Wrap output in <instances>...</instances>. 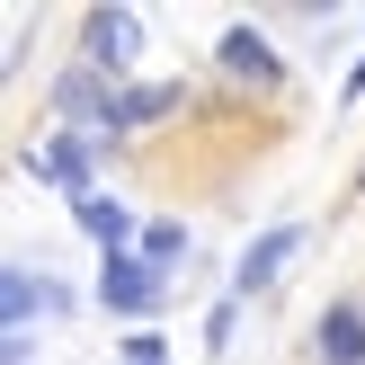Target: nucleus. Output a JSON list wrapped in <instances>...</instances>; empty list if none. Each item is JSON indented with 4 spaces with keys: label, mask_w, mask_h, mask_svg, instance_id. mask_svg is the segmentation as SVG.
<instances>
[{
    "label": "nucleus",
    "mask_w": 365,
    "mask_h": 365,
    "mask_svg": "<svg viewBox=\"0 0 365 365\" xmlns=\"http://www.w3.org/2000/svg\"><path fill=\"white\" fill-rule=\"evenodd\" d=\"M98 303L125 312V321H152L160 303H170V277H160L152 259H134V250H116V259L98 267Z\"/></svg>",
    "instance_id": "f257e3e1"
},
{
    "label": "nucleus",
    "mask_w": 365,
    "mask_h": 365,
    "mask_svg": "<svg viewBox=\"0 0 365 365\" xmlns=\"http://www.w3.org/2000/svg\"><path fill=\"white\" fill-rule=\"evenodd\" d=\"M134 45H143V18H134V9H89V18H81V63L107 71V81L134 71Z\"/></svg>",
    "instance_id": "f03ea898"
},
{
    "label": "nucleus",
    "mask_w": 365,
    "mask_h": 365,
    "mask_svg": "<svg viewBox=\"0 0 365 365\" xmlns=\"http://www.w3.org/2000/svg\"><path fill=\"white\" fill-rule=\"evenodd\" d=\"M116 98L125 89L107 81V71H63V81H53V116H71V125H89V134H116Z\"/></svg>",
    "instance_id": "7ed1b4c3"
},
{
    "label": "nucleus",
    "mask_w": 365,
    "mask_h": 365,
    "mask_svg": "<svg viewBox=\"0 0 365 365\" xmlns=\"http://www.w3.org/2000/svg\"><path fill=\"white\" fill-rule=\"evenodd\" d=\"M214 63H223V81H250V89H277V81H285L277 45H267L259 27H223V45H214Z\"/></svg>",
    "instance_id": "20e7f679"
},
{
    "label": "nucleus",
    "mask_w": 365,
    "mask_h": 365,
    "mask_svg": "<svg viewBox=\"0 0 365 365\" xmlns=\"http://www.w3.org/2000/svg\"><path fill=\"white\" fill-rule=\"evenodd\" d=\"M294 250H303V232H294V223L259 232V241L241 250V267H232V303H250V294H259V285H277V267L294 259Z\"/></svg>",
    "instance_id": "39448f33"
},
{
    "label": "nucleus",
    "mask_w": 365,
    "mask_h": 365,
    "mask_svg": "<svg viewBox=\"0 0 365 365\" xmlns=\"http://www.w3.org/2000/svg\"><path fill=\"white\" fill-rule=\"evenodd\" d=\"M107 134H63V143H36L27 152V170L45 178V187H71V196H89V152H98Z\"/></svg>",
    "instance_id": "423d86ee"
},
{
    "label": "nucleus",
    "mask_w": 365,
    "mask_h": 365,
    "mask_svg": "<svg viewBox=\"0 0 365 365\" xmlns=\"http://www.w3.org/2000/svg\"><path fill=\"white\" fill-rule=\"evenodd\" d=\"M71 214H81V232H89V241L107 250V259H116V250H134V214H125V205H116V196H107V187L71 196Z\"/></svg>",
    "instance_id": "0eeeda50"
},
{
    "label": "nucleus",
    "mask_w": 365,
    "mask_h": 365,
    "mask_svg": "<svg viewBox=\"0 0 365 365\" xmlns=\"http://www.w3.org/2000/svg\"><path fill=\"white\" fill-rule=\"evenodd\" d=\"M0 312H9V330H36V312H63V294H53L36 267H9V277H0Z\"/></svg>",
    "instance_id": "6e6552de"
},
{
    "label": "nucleus",
    "mask_w": 365,
    "mask_h": 365,
    "mask_svg": "<svg viewBox=\"0 0 365 365\" xmlns=\"http://www.w3.org/2000/svg\"><path fill=\"white\" fill-rule=\"evenodd\" d=\"M321 365H365V303H330L321 312Z\"/></svg>",
    "instance_id": "1a4fd4ad"
},
{
    "label": "nucleus",
    "mask_w": 365,
    "mask_h": 365,
    "mask_svg": "<svg viewBox=\"0 0 365 365\" xmlns=\"http://www.w3.org/2000/svg\"><path fill=\"white\" fill-rule=\"evenodd\" d=\"M178 98H187L178 81H143V89H125V98H116V134H143V125H160Z\"/></svg>",
    "instance_id": "9d476101"
},
{
    "label": "nucleus",
    "mask_w": 365,
    "mask_h": 365,
    "mask_svg": "<svg viewBox=\"0 0 365 365\" xmlns=\"http://www.w3.org/2000/svg\"><path fill=\"white\" fill-rule=\"evenodd\" d=\"M143 259L170 277V259H187V232H178V223H152V232H143Z\"/></svg>",
    "instance_id": "9b49d317"
},
{
    "label": "nucleus",
    "mask_w": 365,
    "mask_h": 365,
    "mask_svg": "<svg viewBox=\"0 0 365 365\" xmlns=\"http://www.w3.org/2000/svg\"><path fill=\"white\" fill-rule=\"evenodd\" d=\"M125 365H170V339H160V330H134V339H125Z\"/></svg>",
    "instance_id": "f8f14e48"
},
{
    "label": "nucleus",
    "mask_w": 365,
    "mask_h": 365,
    "mask_svg": "<svg viewBox=\"0 0 365 365\" xmlns=\"http://www.w3.org/2000/svg\"><path fill=\"white\" fill-rule=\"evenodd\" d=\"M232 321H241V303H232V294H223V303H214V321H205V348H214V356H223V348H232Z\"/></svg>",
    "instance_id": "ddd939ff"
},
{
    "label": "nucleus",
    "mask_w": 365,
    "mask_h": 365,
    "mask_svg": "<svg viewBox=\"0 0 365 365\" xmlns=\"http://www.w3.org/2000/svg\"><path fill=\"white\" fill-rule=\"evenodd\" d=\"M0 365H36V330H9V339H0Z\"/></svg>",
    "instance_id": "4468645a"
},
{
    "label": "nucleus",
    "mask_w": 365,
    "mask_h": 365,
    "mask_svg": "<svg viewBox=\"0 0 365 365\" xmlns=\"http://www.w3.org/2000/svg\"><path fill=\"white\" fill-rule=\"evenodd\" d=\"M356 89H365V53H356V63H348V98H356Z\"/></svg>",
    "instance_id": "2eb2a0df"
}]
</instances>
